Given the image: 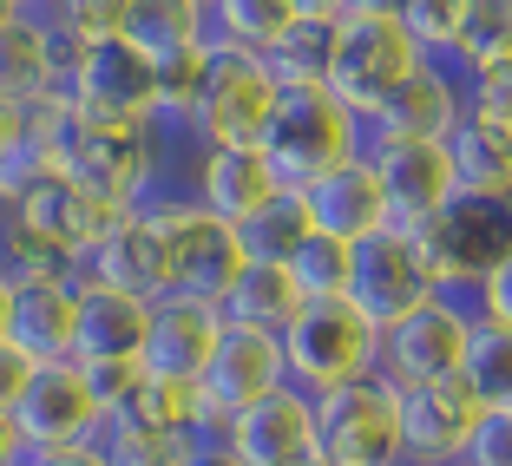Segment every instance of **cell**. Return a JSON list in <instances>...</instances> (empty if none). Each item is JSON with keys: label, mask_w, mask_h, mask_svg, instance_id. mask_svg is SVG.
<instances>
[{"label": "cell", "mask_w": 512, "mask_h": 466, "mask_svg": "<svg viewBox=\"0 0 512 466\" xmlns=\"http://www.w3.org/2000/svg\"><path fill=\"white\" fill-rule=\"evenodd\" d=\"M421 66H427V53L407 40L401 0H342V14H335V53H329V92L362 125Z\"/></svg>", "instance_id": "1"}, {"label": "cell", "mask_w": 512, "mask_h": 466, "mask_svg": "<svg viewBox=\"0 0 512 466\" xmlns=\"http://www.w3.org/2000/svg\"><path fill=\"white\" fill-rule=\"evenodd\" d=\"M256 151H263V165H270V178L283 184V191L309 197L329 171L355 165L368 151V138H362V119H355L329 86H302V92H283V99H276Z\"/></svg>", "instance_id": "2"}, {"label": "cell", "mask_w": 512, "mask_h": 466, "mask_svg": "<svg viewBox=\"0 0 512 466\" xmlns=\"http://www.w3.org/2000/svg\"><path fill=\"white\" fill-rule=\"evenodd\" d=\"M53 158H60V178H73L106 211H132L151 178V132L145 125H119V119H92V112H73L60 99Z\"/></svg>", "instance_id": "3"}, {"label": "cell", "mask_w": 512, "mask_h": 466, "mask_svg": "<svg viewBox=\"0 0 512 466\" xmlns=\"http://www.w3.org/2000/svg\"><path fill=\"white\" fill-rule=\"evenodd\" d=\"M316 460L322 466H407L401 453V388L381 375L316 394Z\"/></svg>", "instance_id": "4"}, {"label": "cell", "mask_w": 512, "mask_h": 466, "mask_svg": "<svg viewBox=\"0 0 512 466\" xmlns=\"http://www.w3.org/2000/svg\"><path fill=\"white\" fill-rule=\"evenodd\" d=\"M276 348H283L289 388H302L309 401L342 381L375 375V329L348 302H302V316L276 335Z\"/></svg>", "instance_id": "5"}, {"label": "cell", "mask_w": 512, "mask_h": 466, "mask_svg": "<svg viewBox=\"0 0 512 466\" xmlns=\"http://www.w3.org/2000/svg\"><path fill=\"white\" fill-rule=\"evenodd\" d=\"M276 99H283V86L270 79L263 60L211 46V73H204V86H197L191 112H184L178 125L204 151H211V145H256L263 125H270V112H276Z\"/></svg>", "instance_id": "6"}, {"label": "cell", "mask_w": 512, "mask_h": 466, "mask_svg": "<svg viewBox=\"0 0 512 466\" xmlns=\"http://www.w3.org/2000/svg\"><path fill=\"white\" fill-rule=\"evenodd\" d=\"M473 322H480V309L467 296H434L427 309H414V316H401L394 329L375 335V375L401 394L427 388V381H453Z\"/></svg>", "instance_id": "7"}, {"label": "cell", "mask_w": 512, "mask_h": 466, "mask_svg": "<svg viewBox=\"0 0 512 466\" xmlns=\"http://www.w3.org/2000/svg\"><path fill=\"white\" fill-rule=\"evenodd\" d=\"M60 99L92 119H119V125H151L158 119V66L151 53H138L132 40H99L73 46L60 73Z\"/></svg>", "instance_id": "8"}, {"label": "cell", "mask_w": 512, "mask_h": 466, "mask_svg": "<svg viewBox=\"0 0 512 466\" xmlns=\"http://www.w3.org/2000/svg\"><path fill=\"white\" fill-rule=\"evenodd\" d=\"M427 270H434L440 296H467L493 276V263L512 250V204H473V197H453L434 224L414 230Z\"/></svg>", "instance_id": "9"}, {"label": "cell", "mask_w": 512, "mask_h": 466, "mask_svg": "<svg viewBox=\"0 0 512 466\" xmlns=\"http://www.w3.org/2000/svg\"><path fill=\"white\" fill-rule=\"evenodd\" d=\"M440 296L434 270H427L421 243H414V230H381V237L355 243V270H348V309L368 322V329H394L401 316H414V309H427V302Z\"/></svg>", "instance_id": "10"}, {"label": "cell", "mask_w": 512, "mask_h": 466, "mask_svg": "<svg viewBox=\"0 0 512 466\" xmlns=\"http://www.w3.org/2000/svg\"><path fill=\"white\" fill-rule=\"evenodd\" d=\"M99 401H92L86 375H79V361H46L33 368L27 394L14 407V434L27 453H73V447H99Z\"/></svg>", "instance_id": "11"}, {"label": "cell", "mask_w": 512, "mask_h": 466, "mask_svg": "<svg viewBox=\"0 0 512 466\" xmlns=\"http://www.w3.org/2000/svg\"><path fill=\"white\" fill-rule=\"evenodd\" d=\"M7 217H14V224L27 230V237L53 256V263H66V270L79 276V270H86V256L99 250V237L112 230V217H119V211H106L99 197H86L73 178H60V171H53V178L33 184L27 197H14V204H7Z\"/></svg>", "instance_id": "12"}, {"label": "cell", "mask_w": 512, "mask_h": 466, "mask_svg": "<svg viewBox=\"0 0 512 466\" xmlns=\"http://www.w3.org/2000/svg\"><path fill=\"white\" fill-rule=\"evenodd\" d=\"M151 224H165V243H171V296H191V302H211L217 309V296H224L243 270L237 230L217 224V217L197 211V204H178V211L151 217Z\"/></svg>", "instance_id": "13"}, {"label": "cell", "mask_w": 512, "mask_h": 466, "mask_svg": "<svg viewBox=\"0 0 512 466\" xmlns=\"http://www.w3.org/2000/svg\"><path fill=\"white\" fill-rule=\"evenodd\" d=\"M276 388H289L283 375V348L270 335H243V329H224V348L211 355L204 381H197V407L211 427H230L237 414H250L256 401H270Z\"/></svg>", "instance_id": "14"}, {"label": "cell", "mask_w": 512, "mask_h": 466, "mask_svg": "<svg viewBox=\"0 0 512 466\" xmlns=\"http://www.w3.org/2000/svg\"><path fill=\"white\" fill-rule=\"evenodd\" d=\"M467 119V86H460V73L440 60H427L421 73L407 79L401 92H394L388 106L375 112V119L362 125L368 145H447V132Z\"/></svg>", "instance_id": "15"}, {"label": "cell", "mask_w": 512, "mask_h": 466, "mask_svg": "<svg viewBox=\"0 0 512 466\" xmlns=\"http://www.w3.org/2000/svg\"><path fill=\"white\" fill-rule=\"evenodd\" d=\"M486 407L467 394V381H427V388L401 394V453L407 466H460L473 427Z\"/></svg>", "instance_id": "16"}, {"label": "cell", "mask_w": 512, "mask_h": 466, "mask_svg": "<svg viewBox=\"0 0 512 466\" xmlns=\"http://www.w3.org/2000/svg\"><path fill=\"white\" fill-rule=\"evenodd\" d=\"M79 283H106V289H125L138 302H165L171 296V243H165V224H151L138 211H119L112 230L99 237V250L86 256Z\"/></svg>", "instance_id": "17"}, {"label": "cell", "mask_w": 512, "mask_h": 466, "mask_svg": "<svg viewBox=\"0 0 512 466\" xmlns=\"http://www.w3.org/2000/svg\"><path fill=\"white\" fill-rule=\"evenodd\" d=\"M368 165H375L381 191H388V217L394 230H421L447 211L460 184H453V158L447 145H368Z\"/></svg>", "instance_id": "18"}, {"label": "cell", "mask_w": 512, "mask_h": 466, "mask_svg": "<svg viewBox=\"0 0 512 466\" xmlns=\"http://www.w3.org/2000/svg\"><path fill=\"white\" fill-rule=\"evenodd\" d=\"M224 348V316L211 302H191V296H165L151 302V335H145V375H165V381H184L197 388L211 355Z\"/></svg>", "instance_id": "19"}, {"label": "cell", "mask_w": 512, "mask_h": 466, "mask_svg": "<svg viewBox=\"0 0 512 466\" xmlns=\"http://www.w3.org/2000/svg\"><path fill=\"white\" fill-rule=\"evenodd\" d=\"M243 466H302L316 460V401L302 388H276L270 401H256L230 427H217Z\"/></svg>", "instance_id": "20"}, {"label": "cell", "mask_w": 512, "mask_h": 466, "mask_svg": "<svg viewBox=\"0 0 512 466\" xmlns=\"http://www.w3.org/2000/svg\"><path fill=\"white\" fill-rule=\"evenodd\" d=\"M276 191H283V184L270 178V165H263L256 145H211V151H197V165H191L197 211H211L217 224H230V230H237L243 217H256Z\"/></svg>", "instance_id": "21"}, {"label": "cell", "mask_w": 512, "mask_h": 466, "mask_svg": "<svg viewBox=\"0 0 512 466\" xmlns=\"http://www.w3.org/2000/svg\"><path fill=\"white\" fill-rule=\"evenodd\" d=\"M73 322H79V276H27L14 289L7 342L27 361H73Z\"/></svg>", "instance_id": "22"}, {"label": "cell", "mask_w": 512, "mask_h": 466, "mask_svg": "<svg viewBox=\"0 0 512 466\" xmlns=\"http://www.w3.org/2000/svg\"><path fill=\"white\" fill-rule=\"evenodd\" d=\"M151 335V302L106 283H79V322H73V361H138Z\"/></svg>", "instance_id": "23"}, {"label": "cell", "mask_w": 512, "mask_h": 466, "mask_svg": "<svg viewBox=\"0 0 512 466\" xmlns=\"http://www.w3.org/2000/svg\"><path fill=\"white\" fill-rule=\"evenodd\" d=\"M309 217H316L322 237H342V243H368V237H381V230H394L388 191H381L375 165H368V151L355 158V165L329 171V178L309 191Z\"/></svg>", "instance_id": "24"}, {"label": "cell", "mask_w": 512, "mask_h": 466, "mask_svg": "<svg viewBox=\"0 0 512 466\" xmlns=\"http://www.w3.org/2000/svg\"><path fill=\"white\" fill-rule=\"evenodd\" d=\"M447 158H453V184L473 204H512V125L486 119L467 106V119L447 132Z\"/></svg>", "instance_id": "25"}, {"label": "cell", "mask_w": 512, "mask_h": 466, "mask_svg": "<svg viewBox=\"0 0 512 466\" xmlns=\"http://www.w3.org/2000/svg\"><path fill=\"white\" fill-rule=\"evenodd\" d=\"M60 46H53V33L40 27V20L20 14V0H14V20L0 27V99L20 112L46 106V99H60Z\"/></svg>", "instance_id": "26"}, {"label": "cell", "mask_w": 512, "mask_h": 466, "mask_svg": "<svg viewBox=\"0 0 512 466\" xmlns=\"http://www.w3.org/2000/svg\"><path fill=\"white\" fill-rule=\"evenodd\" d=\"M335 14L342 0H296V20L289 33L263 53L270 79L283 92H302V86H329V53H335Z\"/></svg>", "instance_id": "27"}, {"label": "cell", "mask_w": 512, "mask_h": 466, "mask_svg": "<svg viewBox=\"0 0 512 466\" xmlns=\"http://www.w3.org/2000/svg\"><path fill=\"white\" fill-rule=\"evenodd\" d=\"M217 316H224V329L270 335L276 342V335L302 316V289L289 283V270H276V263H243L237 283L217 296Z\"/></svg>", "instance_id": "28"}, {"label": "cell", "mask_w": 512, "mask_h": 466, "mask_svg": "<svg viewBox=\"0 0 512 466\" xmlns=\"http://www.w3.org/2000/svg\"><path fill=\"white\" fill-rule=\"evenodd\" d=\"M112 427H132V434H158V440H197L211 434L204 407H197V388L184 381H165V375H138L132 394L119 401Z\"/></svg>", "instance_id": "29"}, {"label": "cell", "mask_w": 512, "mask_h": 466, "mask_svg": "<svg viewBox=\"0 0 512 466\" xmlns=\"http://www.w3.org/2000/svg\"><path fill=\"white\" fill-rule=\"evenodd\" d=\"M125 40L138 53H151V66H171L197 46H211L204 27V0H132V20H125Z\"/></svg>", "instance_id": "30"}, {"label": "cell", "mask_w": 512, "mask_h": 466, "mask_svg": "<svg viewBox=\"0 0 512 466\" xmlns=\"http://www.w3.org/2000/svg\"><path fill=\"white\" fill-rule=\"evenodd\" d=\"M296 20V0H204V27H211V46L224 53H250L263 60L276 40Z\"/></svg>", "instance_id": "31"}, {"label": "cell", "mask_w": 512, "mask_h": 466, "mask_svg": "<svg viewBox=\"0 0 512 466\" xmlns=\"http://www.w3.org/2000/svg\"><path fill=\"white\" fill-rule=\"evenodd\" d=\"M309 237H316V217H309V197H296V191H276L256 217H243V224H237L243 263H276V270H283Z\"/></svg>", "instance_id": "32"}, {"label": "cell", "mask_w": 512, "mask_h": 466, "mask_svg": "<svg viewBox=\"0 0 512 466\" xmlns=\"http://www.w3.org/2000/svg\"><path fill=\"white\" fill-rule=\"evenodd\" d=\"M53 125H60V99L33 106L27 125L7 138V151H0V204L27 197L33 184H46L53 171H60V158H53Z\"/></svg>", "instance_id": "33"}, {"label": "cell", "mask_w": 512, "mask_h": 466, "mask_svg": "<svg viewBox=\"0 0 512 466\" xmlns=\"http://www.w3.org/2000/svg\"><path fill=\"white\" fill-rule=\"evenodd\" d=\"M460 381H467V394L493 414V407H506L512 414V329L506 322H473L467 329V355H460Z\"/></svg>", "instance_id": "34"}, {"label": "cell", "mask_w": 512, "mask_h": 466, "mask_svg": "<svg viewBox=\"0 0 512 466\" xmlns=\"http://www.w3.org/2000/svg\"><path fill=\"white\" fill-rule=\"evenodd\" d=\"M283 270H289V283L302 289V302H342L348 296V270H355V243L322 237V230H316Z\"/></svg>", "instance_id": "35"}, {"label": "cell", "mask_w": 512, "mask_h": 466, "mask_svg": "<svg viewBox=\"0 0 512 466\" xmlns=\"http://www.w3.org/2000/svg\"><path fill=\"white\" fill-rule=\"evenodd\" d=\"M499 46H512V0H460V40H453V73L493 60Z\"/></svg>", "instance_id": "36"}, {"label": "cell", "mask_w": 512, "mask_h": 466, "mask_svg": "<svg viewBox=\"0 0 512 466\" xmlns=\"http://www.w3.org/2000/svg\"><path fill=\"white\" fill-rule=\"evenodd\" d=\"M401 27H407V40L421 46L427 60L447 66L453 40H460V0H401Z\"/></svg>", "instance_id": "37"}, {"label": "cell", "mask_w": 512, "mask_h": 466, "mask_svg": "<svg viewBox=\"0 0 512 466\" xmlns=\"http://www.w3.org/2000/svg\"><path fill=\"white\" fill-rule=\"evenodd\" d=\"M460 86H467V106H473V112L512 125V46H499L493 60L467 66V73H460Z\"/></svg>", "instance_id": "38"}, {"label": "cell", "mask_w": 512, "mask_h": 466, "mask_svg": "<svg viewBox=\"0 0 512 466\" xmlns=\"http://www.w3.org/2000/svg\"><path fill=\"white\" fill-rule=\"evenodd\" d=\"M460 466H512V414H506V407L480 414V427H473Z\"/></svg>", "instance_id": "39"}, {"label": "cell", "mask_w": 512, "mask_h": 466, "mask_svg": "<svg viewBox=\"0 0 512 466\" xmlns=\"http://www.w3.org/2000/svg\"><path fill=\"white\" fill-rule=\"evenodd\" d=\"M86 375V388H92V401H99V414H119V401L132 394V381L145 375V361H92V368H79Z\"/></svg>", "instance_id": "40"}, {"label": "cell", "mask_w": 512, "mask_h": 466, "mask_svg": "<svg viewBox=\"0 0 512 466\" xmlns=\"http://www.w3.org/2000/svg\"><path fill=\"white\" fill-rule=\"evenodd\" d=\"M473 309H480L486 322H506L512 329V250L493 263V276H486L480 289H473Z\"/></svg>", "instance_id": "41"}, {"label": "cell", "mask_w": 512, "mask_h": 466, "mask_svg": "<svg viewBox=\"0 0 512 466\" xmlns=\"http://www.w3.org/2000/svg\"><path fill=\"white\" fill-rule=\"evenodd\" d=\"M33 368H40V361H27L14 342H0V414H7V421H14V407H20V394H27Z\"/></svg>", "instance_id": "42"}, {"label": "cell", "mask_w": 512, "mask_h": 466, "mask_svg": "<svg viewBox=\"0 0 512 466\" xmlns=\"http://www.w3.org/2000/svg\"><path fill=\"white\" fill-rule=\"evenodd\" d=\"M178 466H243V460L230 453V440L211 427V434H197L191 447H184V460H178Z\"/></svg>", "instance_id": "43"}, {"label": "cell", "mask_w": 512, "mask_h": 466, "mask_svg": "<svg viewBox=\"0 0 512 466\" xmlns=\"http://www.w3.org/2000/svg\"><path fill=\"white\" fill-rule=\"evenodd\" d=\"M20 466H106L99 447H73V453H27Z\"/></svg>", "instance_id": "44"}, {"label": "cell", "mask_w": 512, "mask_h": 466, "mask_svg": "<svg viewBox=\"0 0 512 466\" xmlns=\"http://www.w3.org/2000/svg\"><path fill=\"white\" fill-rule=\"evenodd\" d=\"M27 460V447H20V434H14V421L0 414V466H20Z\"/></svg>", "instance_id": "45"}, {"label": "cell", "mask_w": 512, "mask_h": 466, "mask_svg": "<svg viewBox=\"0 0 512 466\" xmlns=\"http://www.w3.org/2000/svg\"><path fill=\"white\" fill-rule=\"evenodd\" d=\"M14 276H7V270H0V342H7V322H14Z\"/></svg>", "instance_id": "46"}, {"label": "cell", "mask_w": 512, "mask_h": 466, "mask_svg": "<svg viewBox=\"0 0 512 466\" xmlns=\"http://www.w3.org/2000/svg\"><path fill=\"white\" fill-rule=\"evenodd\" d=\"M20 125H27V112H20V106H7V99H0V151H7V138H14Z\"/></svg>", "instance_id": "47"}, {"label": "cell", "mask_w": 512, "mask_h": 466, "mask_svg": "<svg viewBox=\"0 0 512 466\" xmlns=\"http://www.w3.org/2000/svg\"><path fill=\"white\" fill-rule=\"evenodd\" d=\"M302 466H322V460H302Z\"/></svg>", "instance_id": "48"}, {"label": "cell", "mask_w": 512, "mask_h": 466, "mask_svg": "<svg viewBox=\"0 0 512 466\" xmlns=\"http://www.w3.org/2000/svg\"><path fill=\"white\" fill-rule=\"evenodd\" d=\"M0 217H7V204H0Z\"/></svg>", "instance_id": "49"}]
</instances>
